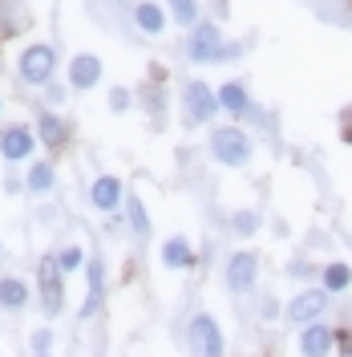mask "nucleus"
I'll use <instances>...</instances> for the list:
<instances>
[{
	"label": "nucleus",
	"instance_id": "obj_1",
	"mask_svg": "<svg viewBox=\"0 0 352 357\" xmlns=\"http://www.w3.org/2000/svg\"><path fill=\"white\" fill-rule=\"evenodd\" d=\"M211 155L219 158L223 167H247L251 162V142L239 126H219L211 134Z\"/></svg>",
	"mask_w": 352,
	"mask_h": 357
},
{
	"label": "nucleus",
	"instance_id": "obj_2",
	"mask_svg": "<svg viewBox=\"0 0 352 357\" xmlns=\"http://www.w3.org/2000/svg\"><path fill=\"white\" fill-rule=\"evenodd\" d=\"M235 53H239V49H235V45H223L215 24H198L195 33L186 37V57H191V61H219V57H235Z\"/></svg>",
	"mask_w": 352,
	"mask_h": 357
},
{
	"label": "nucleus",
	"instance_id": "obj_3",
	"mask_svg": "<svg viewBox=\"0 0 352 357\" xmlns=\"http://www.w3.org/2000/svg\"><path fill=\"white\" fill-rule=\"evenodd\" d=\"M328 305H332V292L324 289V284H320V289H304V292H296V296L287 301L284 317L291 321V325H312V321L324 317Z\"/></svg>",
	"mask_w": 352,
	"mask_h": 357
},
{
	"label": "nucleus",
	"instance_id": "obj_4",
	"mask_svg": "<svg viewBox=\"0 0 352 357\" xmlns=\"http://www.w3.org/2000/svg\"><path fill=\"white\" fill-rule=\"evenodd\" d=\"M186 341H191V354L195 357H223V333L215 325V317H207V312H198L191 321Z\"/></svg>",
	"mask_w": 352,
	"mask_h": 357
},
{
	"label": "nucleus",
	"instance_id": "obj_5",
	"mask_svg": "<svg viewBox=\"0 0 352 357\" xmlns=\"http://www.w3.org/2000/svg\"><path fill=\"white\" fill-rule=\"evenodd\" d=\"M53 66H57V57H53L49 45H29L21 53V77L29 86H45L49 73H53Z\"/></svg>",
	"mask_w": 352,
	"mask_h": 357
},
{
	"label": "nucleus",
	"instance_id": "obj_6",
	"mask_svg": "<svg viewBox=\"0 0 352 357\" xmlns=\"http://www.w3.org/2000/svg\"><path fill=\"white\" fill-rule=\"evenodd\" d=\"M255 280H259V260H255V252H235L231 264H227V289L243 296V292L255 289Z\"/></svg>",
	"mask_w": 352,
	"mask_h": 357
},
{
	"label": "nucleus",
	"instance_id": "obj_7",
	"mask_svg": "<svg viewBox=\"0 0 352 357\" xmlns=\"http://www.w3.org/2000/svg\"><path fill=\"white\" fill-rule=\"evenodd\" d=\"M182 102H186V118L191 122H211V114L219 110V93H211V86H202V82H186Z\"/></svg>",
	"mask_w": 352,
	"mask_h": 357
},
{
	"label": "nucleus",
	"instance_id": "obj_8",
	"mask_svg": "<svg viewBox=\"0 0 352 357\" xmlns=\"http://www.w3.org/2000/svg\"><path fill=\"white\" fill-rule=\"evenodd\" d=\"M332 349H336V329H328L324 321L304 325V333H300V354L304 357H332Z\"/></svg>",
	"mask_w": 352,
	"mask_h": 357
},
{
	"label": "nucleus",
	"instance_id": "obj_9",
	"mask_svg": "<svg viewBox=\"0 0 352 357\" xmlns=\"http://www.w3.org/2000/svg\"><path fill=\"white\" fill-rule=\"evenodd\" d=\"M69 82L77 89H93L102 82V61L93 57V53H81V57H73V66H69Z\"/></svg>",
	"mask_w": 352,
	"mask_h": 357
},
{
	"label": "nucleus",
	"instance_id": "obj_10",
	"mask_svg": "<svg viewBox=\"0 0 352 357\" xmlns=\"http://www.w3.org/2000/svg\"><path fill=\"white\" fill-rule=\"evenodd\" d=\"M0 155L8 158V162H21V158L33 155V134L21 130V126H13V130L0 134Z\"/></svg>",
	"mask_w": 352,
	"mask_h": 357
},
{
	"label": "nucleus",
	"instance_id": "obj_11",
	"mask_svg": "<svg viewBox=\"0 0 352 357\" xmlns=\"http://www.w3.org/2000/svg\"><path fill=\"white\" fill-rule=\"evenodd\" d=\"M57 260H53V256H49V260H41V296H45V309L49 312H57L61 309V296H65V292H61V280H57Z\"/></svg>",
	"mask_w": 352,
	"mask_h": 357
},
{
	"label": "nucleus",
	"instance_id": "obj_12",
	"mask_svg": "<svg viewBox=\"0 0 352 357\" xmlns=\"http://www.w3.org/2000/svg\"><path fill=\"white\" fill-rule=\"evenodd\" d=\"M89 199H93V207H97V211H113V207L122 203V183H118L113 175H102L97 183H93Z\"/></svg>",
	"mask_w": 352,
	"mask_h": 357
},
{
	"label": "nucleus",
	"instance_id": "obj_13",
	"mask_svg": "<svg viewBox=\"0 0 352 357\" xmlns=\"http://www.w3.org/2000/svg\"><path fill=\"white\" fill-rule=\"evenodd\" d=\"M134 21H138V29H142V33L158 37V33L166 29V13L158 8L154 0H150V4H134Z\"/></svg>",
	"mask_w": 352,
	"mask_h": 357
},
{
	"label": "nucleus",
	"instance_id": "obj_14",
	"mask_svg": "<svg viewBox=\"0 0 352 357\" xmlns=\"http://www.w3.org/2000/svg\"><path fill=\"white\" fill-rule=\"evenodd\" d=\"M162 264L166 268H186V264H195V252H191V244H186L182 236H175V240L162 244Z\"/></svg>",
	"mask_w": 352,
	"mask_h": 357
},
{
	"label": "nucleus",
	"instance_id": "obj_15",
	"mask_svg": "<svg viewBox=\"0 0 352 357\" xmlns=\"http://www.w3.org/2000/svg\"><path fill=\"white\" fill-rule=\"evenodd\" d=\"M320 284H324L332 296H336V292H344L352 284V264H340V260H336V264H324V272H320Z\"/></svg>",
	"mask_w": 352,
	"mask_h": 357
},
{
	"label": "nucleus",
	"instance_id": "obj_16",
	"mask_svg": "<svg viewBox=\"0 0 352 357\" xmlns=\"http://www.w3.org/2000/svg\"><path fill=\"white\" fill-rule=\"evenodd\" d=\"M24 301H29V289H24V280H0V309H24Z\"/></svg>",
	"mask_w": 352,
	"mask_h": 357
},
{
	"label": "nucleus",
	"instance_id": "obj_17",
	"mask_svg": "<svg viewBox=\"0 0 352 357\" xmlns=\"http://www.w3.org/2000/svg\"><path fill=\"white\" fill-rule=\"evenodd\" d=\"M102 305V260H89V296L81 305V317H93Z\"/></svg>",
	"mask_w": 352,
	"mask_h": 357
},
{
	"label": "nucleus",
	"instance_id": "obj_18",
	"mask_svg": "<svg viewBox=\"0 0 352 357\" xmlns=\"http://www.w3.org/2000/svg\"><path fill=\"white\" fill-rule=\"evenodd\" d=\"M219 106L227 114H243L247 110V89H243L239 82H227V86L219 89Z\"/></svg>",
	"mask_w": 352,
	"mask_h": 357
},
{
	"label": "nucleus",
	"instance_id": "obj_19",
	"mask_svg": "<svg viewBox=\"0 0 352 357\" xmlns=\"http://www.w3.org/2000/svg\"><path fill=\"white\" fill-rule=\"evenodd\" d=\"M37 126H41V138H45V142H53V146L65 138V126H61V118H57V114H41V122H37Z\"/></svg>",
	"mask_w": 352,
	"mask_h": 357
},
{
	"label": "nucleus",
	"instance_id": "obj_20",
	"mask_svg": "<svg viewBox=\"0 0 352 357\" xmlns=\"http://www.w3.org/2000/svg\"><path fill=\"white\" fill-rule=\"evenodd\" d=\"M49 187H53V167L49 162H37L29 171V191H49Z\"/></svg>",
	"mask_w": 352,
	"mask_h": 357
},
{
	"label": "nucleus",
	"instance_id": "obj_21",
	"mask_svg": "<svg viewBox=\"0 0 352 357\" xmlns=\"http://www.w3.org/2000/svg\"><path fill=\"white\" fill-rule=\"evenodd\" d=\"M170 13L178 24H195L198 21V4L195 0H170Z\"/></svg>",
	"mask_w": 352,
	"mask_h": 357
},
{
	"label": "nucleus",
	"instance_id": "obj_22",
	"mask_svg": "<svg viewBox=\"0 0 352 357\" xmlns=\"http://www.w3.org/2000/svg\"><path fill=\"white\" fill-rule=\"evenodd\" d=\"M126 211H130L134 236H146V231H150V220H146V211H142V203H138V199H126Z\"/></svg>",
	"mask_w": 352,
	"mask_h": 357
},
{
	"label": "nucleus",
	"instance_id": "obj_23",
	"mask_svg": "<svg viewBox=\"0 0 352 357\" xmlns=\"http://www.w3.org/2000/svg\"><path fill=\"white\" fill-rule=\"evenodd\" d=\"M255 227H259V215H255V211H239V215H235V231H239V236H251Z\"/></svg>",
	"mask_w": 352,
	"mask_h": 357
},
{
	"label": "nucleus",
	"instance_id": "obj_24",
	"mask_svg": "<svg viewBox=\"0 0 352 357\" xmlns=\"http://www.w3.org/2000/svg\"><path fill=\"white\" fill-rule=\"evenodd\" d=\"M57 264H61V272H73V268H81V248H65V252L57 256Z\"/></svg>",
	"mask_w": 352,
	"mask_h": 357
},
{
	"label": "nucleus",
	"instance_id": "obj_25",
	"mask_svg": "<svg viewBox=\"0 0 352 357\" xmlns=\"http://www.w3.org/2000/svg\"><path fill=\"white\" fill-rule=\"evenodd\" d=\"M110 106H113V110H126V106H130V93H126V89H113V93H110Z\"/></svg>",
	"mask_w": 352,
	"mask_h": 357
},
{
	"label": "nucleus",
	"instance_id": "obj_26",
	"mask_svg": "<svg viewBox=\"0 0 352 357\" xmlns=\"http://www.w3.org/2000/svg\"><path fill=\"white\" fill-rule=\"evenodd\" d=\"M291 276H312V264H304V260H296V264H291Z\"/></svg>",
	"mask_w": 352,
	"mask_h": 357
},
{
	"label": "nucleus",
	"instance_id": "obj_27",
	"mask_svg": "<svg viewBox=\"0 0 352 357\" xmlns=\"http://www.w3.org/2000/svg\"><path fill=\"white\" fill-rule=\"evenodd\" d=\"M49 345V329H41V333H33V349H45Z\"/></svg>",
	"mask_w": 352,
	"mask_h": 357
},
{
	"label": "nucleus",
	"instance_id": "obj_28",
	"mask_svg": "<svg viewBox=\"0 0 352 357\" xmlns=\"http://www.w3.org/2000/svg\"><path fill=\"white\" fill-rule=\"evenodd\" d=\"M49 102H57V106H61V102H65V89H61V86H49Z\"/></svg>",
	"mask_w": 352,
	"mask_h": 357
},
{
	"label": "nucleus",
	"instance_id": "obj_29",
	"mask_svg": "<svg viewBox=\"0 0 352 357\" xmlns=\"http://www.w3.org/2000/svg\"><path fill=\"white\" fill-rule=\"evenodd\" d=\"M110 4H118V8H130L134 0H110Z\"/></svg>",
	"mask_w": 352,
	"mask_h": 357
},
{
	"label": "nucleus",
	"instance_id": "obj_30",
	"mask_svg": "<svg viewBox=\"0 0 352 357\" xmlns=\"http://www.w3.org/2000/svg\"><path fill=\"white\" fill-rule=\"evenodd\" d=\"M349 248H352V236H349Z\"/></svg>",
	"mask_w": 352,
	"mask_h": 357
},
{
	"label": "nucleus",
	"instance_id": "obj_31",
	"mask_svg": "<svg viewBox=\"0 0 352 357\" xmlns=\"http://www.w3.org/2000/svg\"><path fill=\"white\" fill-rule=\"evenodd\" d=\"M0 256H4V252H0Z\"/></svg>",
	"mask_w": 352,
	"mask_h": 357
},
{
	"label": "nucleus",
	"instance_id": "obj_32",
	"mask_svg": "<svg viewBox=\"0 0 352 357\" xmlns=\"http://www.w3.org/2000/svg\"><path fill=\"white\" fill-rule=\"evenodd\" d=\"M41 357H45V354H41Z\"/></svg>",
	"mask_w": 352,
	"mask_h": 357
}]
</instances>
